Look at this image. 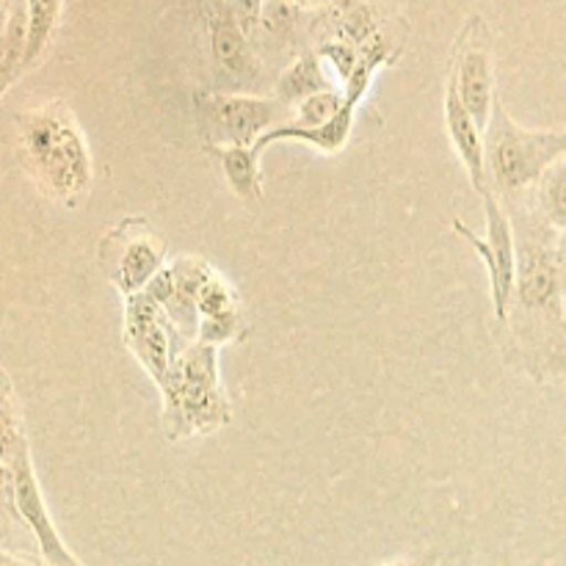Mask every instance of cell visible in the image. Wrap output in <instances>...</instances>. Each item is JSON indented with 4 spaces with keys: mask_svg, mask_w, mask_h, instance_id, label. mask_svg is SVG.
Here are the masks:
<instances>
[{
    "mask_svg": "<svg viewBox=\"0 0 566 566\" xmlns=\"http://www.w3.org/2000/svg\"><path fill=\"white\" fill-rule=\"evenodd\" d=\"M28 175L64 205H77L92 186V155L70 105L48 103L17 116Z\"/></svg>",
    "mask_w": 566,
    "mask_h": 566,
    "instance_id": "cell-1",
    "label": "cell"
},
{
    "mask_svg": "<svg viewBox=\"0 0 566 566\" xmlns=\"http://www.w3.org/2000/svg\"><path fill=\"white\" fill-rule=\"evenodd\" d=\"M160 392L164 426L171 442L213 434L232 418L230 401L221 387L219 348L208 343L193 340L177 354Z\"/></svg>",
    "mask_w": 566,
    "mask_h": 566,
    "instance_id": "cell-2",
    "label": "cell"
},
{
    "mask_svg": "<svg viewBox=\"0 0 566 566\" xmlns=\"http://www.w3.org/2000/svg\"><path fill=\"white\" fill-rule=\"evenodd\" d=\"M3 495L9 503V512L14 514L36 539L39 556L48 566H83L72 556L66 542L55 531L50 520L48 503H44L42 486L31 464V448H28L25 423H22V409L11 390L9 376H3Z\"/></svg>",
    "mask_w": 566,
    "mask_h": 566,
    "instance_id": "cell-3",
    "label": "cell"
},
{
    "mask_svg": "<svg viewBox=\"0 0 566 566\" xmlns=\"http://www.w3.org/2000/svg\"><path fill=\"white\" fill-rule=\"evenodd\" d=\"M484 136L492 186L506 199L536 191L545 171L566 158V130H531L517 125L503 108L501 97Z\"/></svg>",
    "mask_w": 566,
    "mask_h": 566,
    "instance_id": "cell-4",
    "label": "cell"
},
{
    "mask_svg": "<svg viewBox=\"0 0 566 566\" xmlns=\"http://www.w3.org/2000/svg\"><path fill=\"white\" fill-rule=\"evenodd\" d=\"M197 105L208 147H254L265 133L293 119V108L276 97L199 94Z\"/></svg>",
    "mask_w": 566,
    "mask_h": 566,
    "instance_id": "cell-5",
    "label": "cell"
},
{
    "mask_svg": "<svg viewBox=\"0 0 566 566\" xmlns=\"http://www.w3.org/2000/svg\"><path fill=\"white\" fill-rule=\"evenodd\" d=\"M484 216H486V238L475 235L468 224L453 219V232L470 243L484 260V269L490 274L492 304H495V318L509 321L512 298L517 293V232L506 208L497 199L495 188L484 193Z\"/></svg>",
    "mask_w": 566,
    "mask_h": 566,
    "instance_id": "cell-6",
    "label": "cell"
},
{
    "mask_svg": "<svg viewBox=\"0 0 566 566\" xmlns=\"http://www.w3.org/2000/svg\"><path fill=\"white\" fill-rule=\"evenodd\" d=\"M125 343L158 387L171 374L177 354L188 346L149 293L125 298Z\"/></svg>",
    "mask_w": 566,
    "mask_h": 566,
    "instance_id": "cell-7",
    "label": "cell"
},
{
    "mask_svg": "<svg viewBox=\"0 0 566 566\" xmlns=\"http://www.w3.org/2000/svg\"><path fill=\"white\" fill-rule=\"evenodd\" d=\"M208 260L180 258L166 265L144 293L155 298L166 310L169 321L186 343H193L199 335V293L205 282L213 276Z\"/></svg>",
    "mask_w": 566,
    "mask_h": 566,
    "instance_id": "cell-8",
    "label": "cell"
},
{
    "mask_svg": "<svg viewBox=\"0 0 566 566\" xmlns=\"http://www.w3.org/2000/svg\"><path fill=\"white\" fill-rule=\"evenodd\" d=\"M517 298L520 307L531 310V313H556L566 318V282L562 276V265H558L556 241L551 243V238H539V241L523 238V241H520Z\"/></svg>",
    "mask_w": 566,
    "mask_h": 566,
    "instance_id": "cell-9",
    "label": "cell"
},
{
    "mask_svg": "<svg viewBox=\"0 0 566 566\" xmlns=\"http://www.w3.org/2000/svg\"><path fill=\"white\" fill-rule=\"evenodd\" d=\"M451 77L457 83V92L462 97L464 108L473 114L481 130L486 133L492 114H495V61H492L490 44H481L473 39V22H468L462 33V44L453 59Z\"/></svg>",
    "mask_w": 566,
    "mask_h": 566,
    "instance_id": "cell-10",
    "label": "cell"
},
{
    "mask_svg": "<svg viewBox=\"0 0 566 566\" xmlns=\"http://www.w3.org/2000/svg\"><path fill=\"white\" fill-rule=\"evenodd\" d=\"M122 230V247L119 258H116L114 269H111V282L119 287L127 296H136L149 287V282L166 269V247L158 235L144 227V221H125L119 224Z\"/></svg>",
    "mask_w": 566,
    "mask_h": 566,
    "instance_id": "cell-11",
    "label": "cell"
},
{
    "mask_svg": "<svg viewBox=\"0 0 566 566\" xmlns=\"http://www.w3.org/2000/svg\"><path fill=\"white\" fill-rule=\"evenodd\" d=\"M446 127L459 164L464 166L479 197H484L492 188L490 175H486L490 171V166H486V136L479 127V122L473 119V114L464 108L462 97L457 92V83L451 77H448L446 86Z\"/></svg>",
    "mask_w": 566,
    "mask_h": 566,
    "instance_id": "cell-12",
    "label": "cell"
},
{
    "mask_svg": "<svg viewBox=\"0 0 566 566\" xmlns=\"http://www.w3.org/2000/svg\"><path fill=\"white\" fill-rule=\"evenodd\" d=\"M210 53H213L216 70L235 81H249L258 75V59L252 53L247 33L232 20L227 0H210Z\"/></svg>",
    "mask_w": 566,
    "mask_h": 566,
    "instance_id": "cell-13",
    "label": "cell"
},
{
    "mask_svg": "<svg viewBox=\"0 0 566 566\" xmlns=\"http://www.w3.org/2000/svg\"><path fill=\"white\" fill-rule=\"evenodd\" d=\"M6 20H3V59H0V72H3V94L14 86L17 77L25 72L28 39H31V11L28 0H3Z\"/></svg>",
    "mask_w": 566,
    "mask_h": 566,
    "instance_id": "cell-14",
    "label": "cell"
},
{
    "mask_svg": "<svg viewBox=\"0 0 566 566\" xmlns=\"http://www.w3.org/2000/svg\"><path fill=\"white\" fill-rule=\"evenodd\" d=\"M321 92H332V81L326 77L318 53H307L296 59L276 81V99L285 103L287 108H296L304 99Z\"/></svg>",
    "mask_w": 566,
    "mask_h": 566,
    "instance_id": "cell-15",
    "label": "cell"
},
{
    "mask_svg": "<svg viewBox=\"0 0 566 566\" xmlns=\"http://www.w3.org/2000/svg\"><path fill=\"white\" fill-rule=\"evenodd\" d=\"M219 155L221 169L232 191L247 202L263 197V177H260V153L254 147H208Z\"/></svg>",
    "mask_w": 566,
    "mask_h": 566,
    "instance_id": "cell-16",
    "label": "cell"
},
{
    "mask_svg": "<svg viewBox=\"0 0 566 566\" xmlns=\"http://www.w3.org/2000/svg\"><path fill=\"white\" fill-rule=\"evenodd\" d=\"M536 213L551 230H566V158L553 164L536 186Z\"/></svg>",
    "mask_w": 566,
    "mask_h": 566,
    "instance_id": "cell-17",
    "label": "cell"
},
{
    "mask_svg": "<svg viewBox=\"0 0 566 566\" xmlns=\"http://www.w3.org/2000/svg\"><path fill=\"white\" fill-rule=\"evenodd\" d=\"M28 11H31V39H28L25 72L39 66V61L48 53L50 39L59 25L61 0H28Z\"/></svg>",
    "mask_w": 566,
    "mask_h": 566,
    "instance_id": "cell-18",
    "label": "cell"
},
{
    "mask_svg": "<svg viewBox=\"0 0 566 566\" xmlns=\"http://www.w3.org/2000/svg\"><path fill=\"white\" fill-rule=\"evenodd\" d=\"M346 105V92H321L313 94L310 99H304L302 105L293 108V119L291 125L298 127V130H315V127H324L335 119L337 114Z\"/></svg>",
    "mask_w": 566,
    "mask_h": 566,
    "instance_id": "cell-19",
    "label": "cell"
},
{
    "mask_svg": "<svg viewBox=\"0 0 566 566\" xmlns=\"http://www.w3.org/2000/svg\"><path fill=\"white\" fill-rule=\"evenodd\" d=\"M241 335V310L235 313H221V315H205L199 318V343H208V346L221 348L227 343H232Z\"/></svg>",
    "mask_w": 566,
    "mask_h": 566,
    "instance_id": "cell-20",
    "label": "cell"
},
{
    "mask_svg": "<svg viewBox=\"0 0 566 566\" xmlns=\"http://www.w3.org/2000/svg\"><path fill=\"white\" fill-rule=\"evenodd\" d=\"M238 310V296L230 287V282L224 276L213 274L205 282L202 293H199V318L205 315H221V313H235Z\"/></svg>",
    "mask_w": 566,
    "mask_h": 566,
    "instance_id": "cell-21",
    "label": "cell"
},
{
    "mask_svg": "<svg viewBox=\"0 0 566 566\" xmlns=\"http://www.w3.org/2000/svg\"><path fill=\"white\" fill-rule=\"evenodd\" d=\"M318 55L321 61H329L332 70L340 75L343 83H348V77L354 75V70H357L359 64V48L340 42V39H326V42H321Z\"/></svg>",
    "mask_w": 566,
    "mask_h": 566,
    "instance_id": "cell-22",
    "label": "cell"
},
{
    "mask_svg": "<svg viewBox=\"0 0 566 566\" xmlns=\"http://www.w3.org/2000/svg\"><path fill=\"white\" fill-rule=\"evenodd\" d=\"M230 6L232 20L238 22L247 36H252L258 31V25H263V14H265V0H227Z\"/></svg>",
    "mask_w": 566,
    "mask_h": 566,
    "instance_id": "cell-23",
    "label": "cell"
},
{
    "mask_svg": "<svg viewBox=\"0 0 566 566\" xmlns=\"http://www.w3.org/2000/svg\"><path fill=\"white\" fill-rule=\"evenodd\" d=\"M556 254H558V265H562V276H564V282H566V230L558 232Z\"/></svg>",
    "mask_w": 566,
    "mask_h": 566,
    "instance_id": "cell-24",
    "label": "cell"
},
{
    "mask_svg": "<svg viewBox=\"0 0 566 566\" xmlns=\"http://www.w3.org/2000/svg\"><path fill=\"white\" fill-rule=\"evenodd\" d=\"M310 6H329V9H348L354 3H363V0H307Z\"/></svg>",
    "mask_w": 566,
    "mask_h": 566,
    "instance_id": "cell-25",
    "label": "cell"
},
{
    "mask_svg": "<svg viewBox=\"0 0 566 566\" xmlns=\"http://www.w3.org/2000/svg\"><path fill=\"white\" fill-rule=\"evenodd\" d=\"M0 566H42V564L22 562V558H14L11 553H3V556H0Z\"/></svg>",
    "mask_w": 566,
    "mask_h": 566,
    "instance_id": "cell-26",
    "label": "cell"
},
{
    "mask_svg": "<svg viewBox=\"0 0 566 566\" xmlns=\"http://www.w3.org/2000/svg\"><path fill=\"white\" fill-rule=\"evenodd\" d=\"M287 3H291V6H304V3H307V0H287Z\"/></svg>",
    "mask_w": 566,
    "mask_h": 566,
    "instance_id": "cell-27",
    "label": "cell"
},
{
    "mask_svg": "<svg viewBox=\"0 0 566 566\" xmlns=\"http://www.w3.org/2000/svg\"><path fill=\"white\" fill-rule=\"evenodd\" d=\"M42 566H48V564H42Z\"/></svg>",
    "mask_w": 566,
    "mask_h": 566,
    "instance_id": "cell-28",
    "label": "cell"
}]
</instances>
